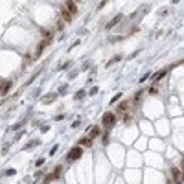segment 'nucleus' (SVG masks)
I'll use <instances>...</instances> for the list:
<instances>
[{"mask_svg": "<svg viewBox=\"0 0 184 184\" xmlns=\"http://www.w3.org/2000/svg\"><path fill=\"white\" fill-rule=\"evenodd\" d=\"M61 175H63V166L61 164H57L48 175H46V179L42 181V184H50V182H54V181H59L61 179Z\"/></svg>", "mask_w": 184, "mask_h": 184, "instance_id": "nucleus-1", "label": "nucleus"}, {"mask_svg": "<svg viewBox=\"0 0 184 184\" xmlns=\"http://www.w3.org/2000/svg\"><path fill=\"white\" fill-rule=\"evenodd\" d=\"M116 120H118V118H116V114H114V112H111V111H109V112H105V114L101 116L103 129H112V127H114V123H116Z\"/></svg>", "mask_w": 184, "mask_h": 184, "instance_id": "nucleus-2", "label": "nucleus"}, {"mask_svg": "<svg viewBox=\"0 0 184 184\" xmlns=\"http://www.w3.org/2000/svg\"><path fill=\"white\" fill-rule=\"evenodd\" d=\"M169 173H171V182L173 184H182V171H181V167H177V166H171L169 167Z\"/></svg>", "mask_w": 184, "mask_h": 184, "instance_id": "nucleus-3", "label": "nucleus"}, {"mask_svg": "<svg viewBox=\"0 0 184 184\" xmlns=\"http://www.w3.org/2000/svg\"><path fill=\"white\" fill-rule=\"evenodd\" d=\"M81 155H83V147L81 145H76V147H72V151L66 155V162H74V160L81 158Z\"/></svg>", "mask_w": 184, "mask_h": 184, "instance_id": "nucleus-4", "label": "nucleus"}, {"mask_svg": "<svg viewBox=\"0 0 184 184\" xmlns=\"http://www.w3.org/2000/svg\"><path fill=\"white\" fill-rule=\"evenodd\" d=\"M11 85H13V83L9 81V79H4V81L0 83V98H4V96L11 90Z\"/></svg>", "mask_w": 184, "mask_h": 184, "instance_id": "nucleus-5", "label": "nucleus"}, {"mask_svg": "<svg viewBox=\"0 0 184 184\" xmlns=\"http://www.w3.org/2000/svg\"><path fill=\"white\" fill-rule=\"evenodd\" d=\"M100 134H101V127H100V125H92V127H88V138H90V140L98 138Z\"/></svg>", "mask_w": 184, "mask_h": 184, "instance_id": "nucleus-6", "label": "nucleus"}, {"mask_svg": "<svg viewBox=\"0 0 184 184\" xmlns=\"http://www.w3.org/2000/svg\"><path fill=\"white\" fill-rule=\"evenodd\" d=\"M48 44H50V41H46V39H42V41L39 42V46H37V50H35V54H33V57H35V59H37V57H41L42 50H44Z\"/></svg>", "mask_w": 184, "mask_h": 184, "instance_id": "nucleus-7", "label": "nucleus"}, {"mask_svg": "<svg viewBox=\"0 0 184 184\" xmlns=\"http://www.w3.org/2000/svg\"><path fill=\"white\" fill-rule=\"evenodd\" d=\"M129 107H131V101H122L118 107H116V114H120V116L125 114V112L129 111Z\"/></svg>", "mask_w": 184, "mask_h": 184, "instance_id": "nucleus-8", "label": "nucleus"}, {"mask_svg": "<svg viewBox=\"0 0 184 184\" xmlns=\"http://www.w3.org/2000/svg\"><path fill=\"white\" fill-rule=\"evenodd\" d=\"M64 9L70 11L72 15H78V6L74 4V0H66V2H64Z\"/></svg>", "mask_w": 184, "mask_h": 184, "instance_id": "nucleus-9", "label": "nucleus"}, {"mask_svg": "<svg viewBox=\"0 0 184 184\" xmlns=\"http://www.w3.org/2000/svg\"><path fill=\"white\" fill-rule=\"evenodd\" d=\"M72 19H74V15H72L70 11H66V9H64V6H63V7H61V21L66 22V24H70Z\"/></svg>", "mask_w": 184, "mask_h": 184, "instance_id": "nucleus-10", "label": "nucleus"}, {"mask_svg": "<svg viewBox=\"0 0 184 184\" xmlns=\"http://www.w3.org/2000/svg\"><path fill=\"white\" fill-rule=\"evenodd\" d=\"M122 19H123V15H116V17H114L112 21H109V22H107V30H112L114 26H118V24L122 22Z\"/></svg>", "mask_w": 184, "mask_h": 184, "instance_id": "nucleus-11", "label": "nucleus"}, {"mask_svg": "<svg viewBox=\"0 0 184 184\" xmlns=\"http://www.w3.org/2000/svg\"><path fill=\"white\" fill-rule=\"evenodd\" d=\"M55 31H57V30H42V35H44V39H46V41H54V37H55Z\"/></svg>", "mask_w": 184, "mask_h": 184, "instance_id": "nucleus-12", "label": "nucleus"}, {"mask_svg": "<svg viewBox=\"0 0 184 184\" xmlns=\"http://www.w3.org/2000/svg\"><path fill=\"white\" fill-rule=\"evenodd\" d=\"M92 144H94V140H90L88 136H85V138H79V140H78V145H81V147H92Z\"/></svg>", "mask_w": 184, "mask_h": 184, "instance_id": "nucleus-13", "label": "nucleus"}, {"mask_svg": "<svg viewBox=\"0 0 184 184\" xmlns=\"http://www.w3.org/2000/svg\"><path fill=\"white\" fill-rule=\"evenodd\" d=\"M167 72H169V68H164V70H160V72H157V74L153 76V83L160 81V79H162V78L166 76V74H167Z\"/></svg>", "mask_w": 184, "mask_h": 184, "instance_id": "nucleus-14", "label": "nucleus"}, {"mask_svg": "<svg viewBox=\"0 0 184 184\" xmlns=\"http://www.w3.org/2000/svg\"><path fill=\"white\" fill-rule=\"evenodd\" d=\"M142 96H144V90H142V88H140V90H136V92H134V96H133V100H131V105H136V103H138V100H140Z\"/></svg>", "mask_w": 184, "mask_h": 184, "instance_id": "nucleus-15", "label": "nucleus"}, {"mask_svg": "<svg viewBox=\"0 0 184 184\" xmlns=\"http://www.w3.org/2000/svg\"><path fill=\"white\" fill-rule=\"evenodd\" d=\"M57 98V94H54V92H50V94H46L44 98H42V103H52L54 100Z\"/></svg>", "mask_w": 184, "mask_h": 184, "instance_id": "nucleus-16", "label": "nucleus"}, {"mask_svg": "<svg viewBox=\"0 0 184 184\" xmlns=\"http://www.w3.org/2000/svg\"><path fill=\"white\" fill-rule=\"evenodd\" d=\"M109 133H111V129H105L101 133V140H103V145H107L109 144Z\"/></svg>", "mask_w": 184, "mask_h": 184, "instance_id": "nucleus-17", "label": "nucleus"}, {"mask_svg": "<svg viewBox=\"0 0 184 184\" xmlns=\"http://www.w3.org/2000/svg\"><path fill=\"white\" fill-rule=\"evenodd\" d=\"M120 59H122V55H114V57H112V59H111V61H107V64H105V66H107V68H109V66H111V64H114V63H118V61H120Z\"/></svg>", "mask_w": 184, "mask_h": 184, "instance_id": "nucleus-18", "label": "nucleus"}, {"mask_svg": "<svg viewBox=\"0 0 184 184\" xmlns=\"http://www.w3.org/2000/svg\"><path fill=\"white\" fill-rule=\"evenodd\" d=\"M120 100H122V92H118V94H116V96L111 100V103H116V101H120Z\"/></svg>", "mask_w": 184, "mask_h": 184, "instance_id": "nucleus-19", "label": "nucleus"}, {"mask_svg": "<svg viewBox=\"0 0 184 184\" xmlns=\"http://www.w3.org/2000/svg\"><path fill=\"white\" fill-rule=\"evenodd\" d=\"M149 94H158V88H157V85L153 83V87L149 88Z\"/></svg>", "mask_w": 184, "mask_h": 184, "instance_id": "nucleus-20", "label": "nucleus"}, {"mask_svg": "<svg viewBox=\"0 0 184 184\" xmlns=\"http://www.w3.org/2000/svg\"><path fill=\"white\" fill-rule=\"evenodd\" d=\"M166 13H167V7H162V9H158V15H160V17H164Z\"/></svg>", "mask_w": 184, "mask_h": 184, "instance_id": "nucleus-21", "label": "nucleus"}, {"mask_svg": "<svg viewBox=\"0 0 184 184\" xmlns=\"http://www.w3.org/2000/svg\"><path fill=\"white\" fill-rule=\"evenodd\" d=\"M35 144H39V140H33V142H30L28 145H26V149H31V147H33Z\"/></svg>", "mask_w": 184, "mask_h": 184, "instance_id": "nucleus-22", "label": "nucleus"}, {"mask_svg": "<svg viewBox=\"0 0 184 184\" xmlns=\"http://www.w3.org/2000/svg\"><path fill=\"white\" fill-rule=\"evenodd\" d=\"M63 28H64V22L59 21V22H57V28H55V30H63Z\"/></svg>", "mask_w": 184, "mask_h": 184, "instance_id": "nucleus-23", "label": "nucleus"}, {"mask_svg": "<svg viewBox=\"0 0 184 184\" xmlns=\"http://www.w3.org/2000/svg\"><path fill=\"white\" fill-rule=\"evenodd\" d=\"M83 94H85L83 90H81V92H76V100H79V98H83Z\"/></svg>", "mask_w": 184, "mask_h": 184, "instance_id": "nucleus-24", "label": "nucleus"}, {"mask_svg": "<svg viewBox=\"0 0 184 184\" xmlns=\"http://www.w3.org/2000/svg\"><path fill=\"white\" fill-rule=\"evenodd\" d=\"M122 39H123V37H112L111 41H112V42H118V41H122Z\"/></svg>", "mask_w": 184, "mask_h": 184, "instance_id": "nucleus-25", "label": "nucleus"}, {"mask_svg": "<svg viewBox=\"0 0 184 184\" xmlns=\"http://www.w3.org/2000/svg\"><path fill=\"white\" fill-rule=\"evenodd\" d=\"M107 2H109V0H101V4H100V6H98V7H100V9H101L103 6H105V4H107Z\"/></svg>", "mask_w": 184, "mask_h": 184, "instance_id": "nucleus-26", "label": "nucleus"}, {"mask_svg": "<svg viewBox=\"0 0 184 184\" xmlns=\"http://www.w3.org/2000/svg\"><path fill=\"white\" fill-rule=\"evenodd\" d=\"M179 2H181V0H173V4H179Z\"/></svg>", "mask_w": 184, "mask_h": 184, "instance_id": "nucleus-27", "label": "nucleus"}, {"mask_svg": "<svg viewBox=\"0 0 184 184\" xmlns=\"http://www.w3.org/2000/svg\"><path fill=\"white\" fill-rule=\"evenodd\" d=\"M74 2H79V0H74Z\"/></svg>", "mask_w": 184, "mask_h": 184, "instance_id": "nucleus-28", "label": "nucleus"}]
</instances>
